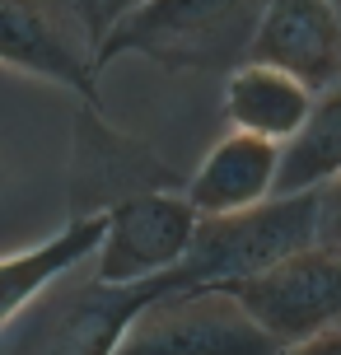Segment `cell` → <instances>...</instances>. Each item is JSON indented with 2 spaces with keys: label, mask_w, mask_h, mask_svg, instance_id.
I'll return each mask as SVG.
<instances>
[{
  "label": "cell",
  "mask_w": 341,
  "mask_h": 355,
  "mask_svg": "<svg viewBox=\"0 0 341 355\" xmlns=\"http://www.w3.org/2000/svg\"><path fill=\"white\" fill-rule=\"evenodd\" d=\"M267 0H141L94 42V71L117 56H145L173 71L238 66Z\"/></svg>",
  "instance_id": "obj_1"
},
{
  "label": "cell",
  "mask_w": 341,
  "mask_h": 355,
  "mask_svg": "<svg viewBox=\"0 0 341 355\" xmlns=\"http://www.w3.org/2000/svg\"><path fill=\"white\" fill-rule=\"evenodd\" d=\"M304 248H313V192L267 196L252 211L197 220L192 243L173 271H164V285L168 290L234 285Z\"/></svg>",
  "instance_id": "obj_2"
},
{
  "label": "cell",
  "mask_w": 341,
  "mask_h": 355,
  "mask_svg": "<svg viewBox=\"0 0 341 355\" xmlns=\"http://www.w3.org/2000/svg\"><path fill=\"white\" fill-rule=\"evenodd\" d=\"M112 355H281V346L229 290L192 285L155 295L131 318Z\"/></svg>",
  "instance_id": "obj_3"
},
{
  "label": "cell",
  "mask_w": 341,
  "mask_h": 355,
  "mask_svg": "<svg viewBox=\"0 0 341 355\" xmlns=\"http://www.w3.org/2000/svg\"><path fill=\"white\" fill-rule=\"evenodd\" d=\"M98 215H103V239H98L89 262H94V281L103 285L159 281L164 271H173L182 262L201 220L187 206V196L168 192V187L136 192Z\"/></svg>",
  "instance_id": "obj_4"
},
{
  "label": "cell",
  "mask_w": 341,
  "mask_h": 355,
  "mask_svg": "<svg viewBox=\"0 0 341 355\" xmlns=\"http://www.w3.org/2000/svg\"><path fill=\"white\" fill-rule=\"evenodd\" d=\"M229 290L234 300L248 309V318L267 332L276 346L313 337L323 327H341V257L323 248L290 252L271 262L257 276H243Z\"/></svg>",
  "instance_id": "obj_5"
},
{
  "label": "cell",
  "mask_w": 341,
  "mask_h": 355,
  "mask_svg": "<svg viewBox=\"0 0 341 355\" xmlns=\"http://www.w3.org/2000/svg\"><path fill=\"white\" fill-rule=\"evenodd\" d=\"M299 80L308 94H323L341 80V10L337 0H267L252 28L248 56Z\"/></svg>",
  "instance_id": "obj_6"
},
{
  "label": "cell",
  "mask_w": 341,
  "mask_h": 355,
  "mask_svg": "<svg viewBox=\"0 0 341 355\" xmlns=\"http://www.w3.org/2000/svg\"><path fill=\"white\" fill-rule=\"evenodd\" d=\"M155 295H168L164 276L141 285H103L89 276L85 290L52 300L47 318L28 332L19 355H112L122 332L131 327V318Z\"/></svg>",
  "instance_id": "obj_7"
},
{
  "label": "cell",
  "mask_w": 341,
  "mask_h": 355,
  "mask_svg": "<svg viewBox=\"0 0 341 355\" xmlns=\"http://www.w3.org/2000/svg\"><path fill=\"white\" fill-rule=\"evenodd\" d=\"M0 66L98 103V71L47 0H0Z\"/></svg>",
  "instance_id": "obj_8"
},
{
  "label": "cell",
  "mask_w": 341,
  "mask_h": 355,
  "mask_svg": "<svg viewBox=\"0 0 341 355\" xmlns=\"http://www.w3.org/2000/svg\"><path fill=\"white\" fill-rule=\"evenodd\" d=\"M168 182V168L150 159L141 141L112 131L94 103H85L75 122V178H71V206L75 215H98L136 192H159Z\"/></svg>",
  "instance_id": "obj_9"
},
{
  "label": "cell",
  "mask_w": 341,
  "mask_h": 355,
  "mask_svg": "<svg viewBox=\"0 0 341 355\" xmlns=\"http://www.w3.org/2000/svg\"><path fill=\"white\" fill-rule=\"evenodd\" d=\"M276 168H281V145L243 136V131H225L192 178H187V206L211 220V215H238L262 206L276 196Z\"/></svg>",
  "instance_id": "obj_10"
},
{
  "label": "cell",
  "mask_w": 341,
  "mask_h": 355,
  "mask_svg": "<svg viewBox=\"0 0 341 355\" xmlns=\"http://www.w3.org/2000/svg\"><path fill=\"white\" fill-rule=\"evenodd\" d=\"M103 239V215H71L52 239L33 248H19L0 257V332L37 304L56 281H66L75 266H85Z\"/></svg>",
  "instance_id": "obj_11"
},
{
  "label": "cell",
  "mask_w": 341,
  "mask_h": 355,
  "mask_svg": "<svg viewBox=\"0 0 341 355\" xmlns=\"http://www.w3.org/2000/svg\"><path fill=\"white\" fill-rule=\"evenodd\" d=\"M308 103H313V94L276 66L238 61L225 80L229 131H243V136H257L271 145H286L299 131V122L308 117Z\"/></svg>",
  "instance_id": "obj_12"
},
{
  "label": "cell",
  "mask_w": 341,
  "mask_h": 355,
  "mask_svg": "<svg viewBox=\"0 0 341 355\" xmlns=\"http://www.w3.org/2000/svg\"><path fill=\"white\" fill-rule=\"evenodd\" d=\"M341 173V80L313 94L308 117L299 131L281 145V168H276V196L313 192L327 178Z\"/></svg>",
  "instance_id": "obj_13"
},
{
  "label": "cell",
  "mask_w": 341,
  "mask_h": 355,
  "mask_svg": "<svg viewBox=\"0 0 341 355\" xmlns=\"http://www.w3.org/2000/svg\"><path fill=\"white\" fill-rule=\"evenodd\" d=\"M313 248L341 257V173L313 187Z\"/></svg>",
  "instance_id": "obj_14"
},
{
  "label": "cell",
  "mask_w": 341,
  "mask_h": 355,
  "mask_svg": "<svg viewBox=\"0 0 341 355\" xmlns=\"http://www.w3.org/2000/svg\"><path fill=\"white\" fill-rule=\"evenodd\" d=\"M281 355H341V327H323L295 346H281Z\"/></svg>",
  "instance_id": "obj_15"
},
{
  "label": "cell",
  "mask_w": 341,
  "mask_h": 355,
  "mask_svg": "<svg viewBox=\"0 0 341 355\" xmlns=\"http://www.w3.org/2000/svg\"><path fill=\"white\" fill-rule=\"evenodd\" d=\"M131 5H141V0H98V10H94V42H98V33L108 28L112 19H122Z\"/></svg>",
  "instance_id": "obj_16"
}]
</instances>
